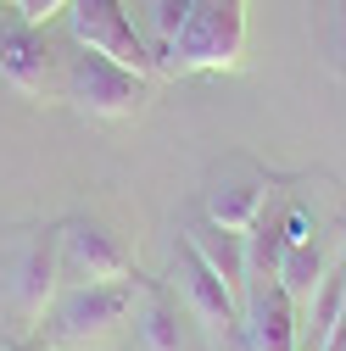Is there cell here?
<instances>
[{
	"label": "cell",
	"instance_id": "1",
	"mask_svg": "<svg viewBox=\"0 0 346 351\" xmlns=\"http://www.w3.org/2000/svg\"><path fill=\"white\" fill-rule=\"evenodd\" d=\"M140 306V285L135 279H106V285H62L51 313H45V346L51 351H101L128 313Z\"/></svg>",
	"mask_w": 346,
	"mask_h": 351
},
{
	"label": "cell",
	"instance_id": "2",
	"mask_svg": "<svg viewBox=\"0 0 346 351\" xmlns=\"http://www.w3.org/2000/svg\"><path fill=\"white\" fill-rule=\"evenodd\" d=\"M246 56V0H190L185 28L162 62L168 78L185 73H229Z\"/></svg>",
	"mask_w": 346,
	"mask_h": 351
},
{
	"label": "cell",
	"instance_id": "3",
	"mask_svg": "<svg viewBox=\"0 0 346 351\" xmlns=\"http://www.w3.org/2000/svg\"><path fill=\"white\" fill-rule=\"evenodd\" d=\"M173 279H179L185 313L196 318V329L207 335L212 351H246V335H240V295L207 268L201 251H196L185 234H179V245H173Z\"/></svg>",
	"mask_w": 346,
	"mask_h": 351
},
{
	"label": "cell",
	"instance_id": "4",
	"mask_svg": "<svg viewBox=\"0 0 346 351\" xmlns=\"http://www.w3.org/2000/svg\"><path fill=\"white\" fill-rule=\"evenodd\" d=\"M62 95L95 123H123L135 117L151 95V78L135 73V67H117L112 56H95V51H78L62 73Z\"/></svg>",
	"mask_w": 346,
	"mask_h": 351
},
{
	"label": "cell",
	"instance_id": "5",
	"mask_svg": "<svg viewBox=\"0 0 346 351\" xmlns=\"http://www.w3.org/2000/svg\"><path fill=\"white\" fill-rule=\"evenodd\" d=\"M67 34L78 51H95V56H112L117 67H135L146 78H157V56L146 45V34L135 28L123 0H67Z\"/></svg>",
	"mask_w": 346,
	"mask_h": 351
},
{
	"label": "cell",
	"instance_id": "6",
	"mask_svg": "<svg viewBox=\"0 0 346 351\" xmlns=\"http://www.w3.org/2000/svg\"><path fill=\"white\" fill-rule=\"evenodd\" d=\"M128 268H135V256L101 223L73 217V223L56 229V274H62V285H106V279H128Z\"/></svg>",
	"mask_w": 346,
	"mask_h": 351
},
{
	"label": "cell",
	"instance_id": "7",
	"mask_svg": "<svg viewBox=\"0 0 346 351\" xmlns=\"http://www.w3.org/2000/svg\"><path fill=\"white\" fill-rule=\"evenodd\" d=\"M0 84H12L23 101H51L62 90L56 62L45 51V34L28 17H6L0 23Z\"/></svg>",
	"mask_w": 346,
	"mask_h": 351
},
{
	"label": "cell",
	"instance_id": "8",
	"mask_svg": "<svg viewBox=\"0 0 346 351\" xmlns=\"http://www.w3.org/2000/svg\"><path fill=\"white\" fill-rule=\"evenodd\" d=\"M240 335H246V351H301V318H296V301L285 295L279 279L246 285Z\"/></svg>",
	"mask_w": 346,
	"mask_h": 351
},
{
	"label": "cell",
	"instance_id": "9",
	"mask_svg": "<svg viewBox=\"0 0 346 351\" xmlns=\"http://www.w3.org/2000/svg\"><path fill=\"white\" fill-rule=\"evenodd\" d=\"M263 201H268L263 173L229 167V173H218V179H212L201 217H207V223H218V229H229V234H251V223L263 217Z\"/></svg>",
	"mask_w": 346,
	"mask_h": 351
},
{
	"label": "cell",
	"instance_id": "10",
	"mask_svg": "<svg viewBox=\"0 0 346 351\" xmlns=\"http://www.w3.org/2000/svg\"><path fill=\"white\" fill-rule=\"evenodd\" d=\"M56 290H62V274H56V229H45V234H34V245L23 251V268H17V318L28 329H39L45 313H51V301H56Z\"/></svg>",
	"mask_w": 346,
	"mask_h": 351
},
{
	"label": "cell",
	"instance_id": "11",
	"mask_svg": "<svg viewBox=\"0 0 346 351\" xmlns=\"http://www.w3.org/2000/svg\"><path fill=\"white\" fill-rule=\"evenodd\" d=\"M185 240L201 251L207 268L246 301V234H229V229H218V223H207V217H201L196 229H185Z\"/></svg>",
	"mask_w": 346,
	"mask_h": 351
},
{
	"label": "cell",
	"instance_id": "12",
	"mask_svg": "<svg viewBox=\"0 0 346 351\" xmlns=\"http://www.w3.org/2000/svg\"><path fill=\"white\" fill-rule=\"evenodd\" d=\"M135 340H140V351H185L179 306H173L162 290H140V306H135Z\"/></svg>",
	"mask_w": 346,
	"mask_h": 351
},
{
	"label": "cell",
	"instance_id": "13",
	"mask_svg": "<svg viewBox=\"0 0 346 351\" xmlns=\"http://www.w3.org/2000/svg\"><path fill=\"white\" fill-rule=\"evenodd\" d=\"M324 274H330V251L319 245V234L301 240V245H285V256H279V285H285L290 301H308Z\"/></svg>",
	"mask_w": 346,
	"mask_h": 351
},
{
	"label": "cell",
	"instance_id": "14",
	"mask_svg": "<svg viewBox=\"0 0 346 351\" xmlns=\"http://www.w3.org/2000/svg\"><path fill=\"white\" fill-rule=\"evenodd\" d=\"M341 301H346V262H335V268L319 279V290L308 295V351H319L324 346V335H330V324L341 318Z\"/></svg>",
	"mask_w": 346,
	"mask_h": 351
},
{
	"label": "cell",
	"instance_id": "15",
	"mask_svg": "<svg viewBox=\"0 0 346 351\" xmlns=\"http://www.w3.org/2000/svg\"><path fill=\"white\" fill-rule=\"evenodd\" d=\"M185 12H190V0H146V45H151V56H157V73H162V62H168V51H173V39H179V28H185Z\"/></svg>",
	"mask_w": 346,
	"mask_h": 351
},
{
	"label": "cell",
	"instance_id": "16",
	"mask_svg": "<svg viewBox=\"0 0 346 351\" xmlns=\"http://www.w3.org/2000/svg\"><path fill=\"white\" fill-rule=\"evenodd\" d=\"M279 256H285V229L257 217L246 234V285L251 279H279Z\"/></svg>",
	"mask_w": 346,
	"mask_h": 351
},
{
	"label": "cell",
	"instance_id": "17",
	"mask_svg": "<svg viewBox=\"0 0 346 351\" xmlns=\"http://www.w3.org/2000/svg\"><path fill=\"white\" fill-rule=\"evenodd\" d=\"M67 12V0H17V17H28L34 28H45L51 17H62Z\"/></svg>",
	"mask_w": 346,
	"mask_h": 351
},
{
	"label": "cell",
	"instance_id": "18",
	"mask_svg": "<svg viewBox=\"0 0 346 351\" xmlns=\"http://www.w3.org/2000/svg\"><path fill=\"white\" fill-rule=\"evenodd\" d=\"M0 6H12V12H17V0H0Z\"/></svg>",
	"mask_w": 346,
	"mask_h": 351
},
{
	"label": "cell",
	"instance_id": "19",
	"mask_svg": "<svg viewBox=\"0 0 346 351\" xmlns=\"http://www.w3.org/2000/svg\"><path fill=\"white\" fill-rule=\"evenodd\" d=\"M341 17H346V12H341Z\"/></svg>",
	"mask_w": 346,
	"mask_h": 351
}]
</instances>
